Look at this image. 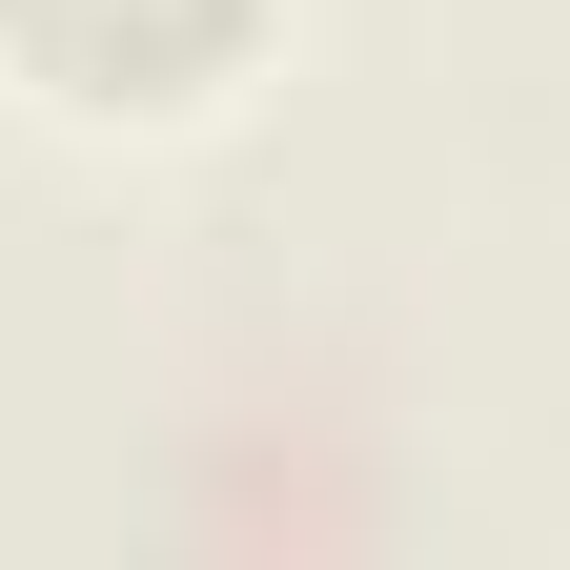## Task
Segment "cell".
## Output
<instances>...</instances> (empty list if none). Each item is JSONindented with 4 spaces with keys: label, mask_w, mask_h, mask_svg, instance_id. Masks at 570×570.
Instances as JSON below:
<instances>
[{
    "label": "cell",
    "mask_w": 570,
    "mask_h": 570,
    "mask_svg": "<svg viewBox=\"0 0 570 570\" xmlns=\"http://www.w3.org/2000/svg\"><path fill=\"white\" fill-rule=\"evenodd\" d=\"M265 61V0H0V82L61 122H184Z\"/></svg>",
    "instance_id": "1"
}]
</instances>
